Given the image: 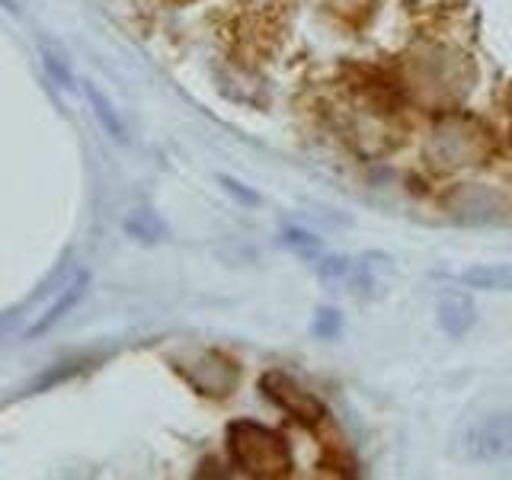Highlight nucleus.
I'll return each instance as SVG.
<instances>
[{
  "mask_svg": "<svg viewBox=\"0 0 512 480\" xmlns=\"http://www.w3.org/2000/svg\"><path fill=\"white\" fill-rule=\"evenodd\" d=\"M426 160L436 170H461V167H477L493 154V132L474 119V116H445L436 128L429 132L426 141Z\"/></svg>",
  "mask_w": 512,
  "mask_h": 480,
  "instance_id": "1",
  "label": "nucleus"
},
{
  "mask_svg": "<svg viewBox=\"0 0 512 480\" xmlns=\"http://www.w3.org/2000/svg\"><path fill=\"white\" fill-rule=\"evenodd\" d=\"M410 87L416 100L445 109L471 90V64L448 48H429L426 55L410 58Z\"/></svg>",
  "mask_w": 512,
  "mask_h": 480,
  "instance_id": "2",
  "label": "nucleus"
},
{
  "mask_svg": "<svg viewBox=\"0 0 512 480\" xmlns=\"http://www.w3.org/2000/svg\"><path fill=\"white\" fill-rule=\"evenodd\" d=\"M228 448L240 471L253 477H285L292 474V452L276 429L240 420L228 426Z\"/></svg>",
  "mask_w": 512,
  "mask_h": 480,
  "instance_id": "3",
  "label": "nucleus"
},
{
  "mask_svg": "<svg viewBox=\"0 0 512 480\" xmlns=\"http://www.w3.org/2000/svg\"><path fill=\"white\" fill-rule=\"evenodd\" d=\"M468 455L480 464L512 458V410L487 413L468 432Z\"/></svg>",
  "mask_w": 512,
  "mask_h": 480,
  "instance_id": "4",
  "label": "nucleus"
},
{
  "mask_svg": "<svg viewBox=\"0 0 512 480\" xmlns=\"http://www.w3.org/2000/svg\"><path fill=\"white\" fill-rule=\"evenodd\" d=\"M260 391H263L276 407H282L285 413H292L295 420L308 423V426L324 423L327 407L320 404V400H317L311 391H304L295 378H288V375H282V372H266V375L260 378Z\"/></svg>",
  "mask_w": 512,
  "mask_h": 480,
  "instance_id": "5",
  "label": "nucleus"
},
{
  "mask_svg": "<svg viewBox=\"0 0 512 480\" xmlns=\"http://www.w3.org/2000/svg\"><path fill=\"white\" fill-rule=\"evenodd\" d=\"M183 375L189 378L192 388H199L208 397H228L240 378L237 365L231 359L218 356V352H205L196 365L183 368Z\"/></svg>",
  "mask_w": 512,
  "mask_h": 480,
  "instance_id": "6",
  "label": "nucleus"
},
{
  "mask_svg": "<svg viewBox=\"0 0 512 480\" xmlns=\"http://www.w3.org/2000/svg\"><path fill=\"white\" fill-rule=\"evenodd\" d=\"M452 215L464 221H493L500 215V196H493L484 186H461L452 199H448Z\"/></svg>",
  "mask_w": 512,
  "mask_h": 480,
  "instance_id": "7",
  "label": "nucleus"
},
{
  "mask_svg": "<svg viewBox=\"0 0 512 480\" xmlns=\"http://www.w3.org/2000/svg\"><path fill=\"white\" fill-rule=\"evenodd\" d=\"M436 320H439V327L442 333L448 336H464L471 327H474V320H477V311H474V304L468 295H445L439 301V308H436Z\"/></svg>",
  "mask_w": 512,
  "mask_h": 480,
  "instance_id": "8",
  "label": "nucleus"
},
{
  "mask_svg": "<svg viewBox=\"0 0 512 480\" xmlns=\"http://www.w3.org/2000/svg\"><path fill=\"white\" fill-rule=\"evenodd\" d=\"M461 285L474 288V292H509L512 269L503 263H477L461 272Z\"/></svg>",
  "mask_w": 512,
  "mask_h": 480,
  "instance_id": "9",
  "label": "nucleus"
},
{
  "mask_svg": "<svg viewBox=\"0 0 512 480\" xmlns=\"http://www.w3.org/2000/svg\"><path fill=\"white\" fill-rule=\"evenodd\" d=\"M311 333L317 336V340H333V336L343 333V317L340 311L333 308H320L311 320Z\"/></svg>",
  "mask_w": 512,
  "mask_h": 480,
  "instance_id": "10",
  "label": "nucleus"
},
{
  "mask_svg": "<svg viewBox=\"0 0 512 480\" xmlns=\"http://www.w3.org/2000/svg\"><path fill=\"white\" fill-rule=\"evenodd\" d=\"M282 244L288 250H295V253H304V256L320 253V237H314L311 231H304V228H285L282 231Z\"/></svg>",
  "mask_w": 512,
  "mask_h": 480,
  "instance_id": "11",
  "label": "nucleus"
},
{
  "mask_svg": "<svg viewBox=\"0 0 512 480\" xmlns=\"http://www.w3.org/2000/svg\"><path fill=\"white\" fill-rule=\"evenodd\" d=\"M317 276L324 282H343L352 276V263L346 260V256H327V260L317 263Z\"/></svg>",
  "mask_w": 512,
  "mask_h": 480,
  "instance_id": "12",
  "label": "nucleus"
},
{
  "mask_svg": "<svg viewBox=\"0 0 512 480\" xmlns=\"http://www.w3.org/2000/svg\"><path fill=\"white\" fill-rule=\"evenodd\" d=\"M509 106H512V96H509Z\"/></svg>",
  "mask_w": 512,
  "mask_h": 480,
  "instance_id": "13",
  "label": "nucleus"
}]
</instances>
